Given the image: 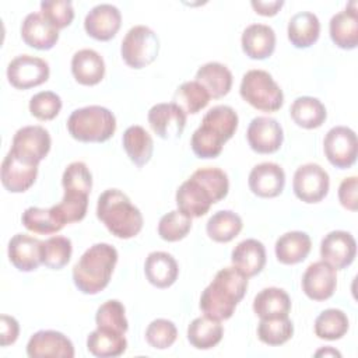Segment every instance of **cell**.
Listing matches in <instances>:
<instances>
[{
  "instance_id": "1",
  "label": "cell",
  "mask_w": 358,
  "mask_h": 358,
  "mask_svg": "<svg viewBox=\"0 0 358 358\" xmlns=\"http://www.w3.org/2000/svg\"><path fill=\"white\" fill-rule=\"evenodd\" d=\"M248 289V277L236 267L221 268L200 296L201 312L215 320L229 319Z\"/></svg>"
},
{
  "instance_id": "2",
  "label": "cell",
  "mask_w": 358,
  "mask_h": 358,
  "mask_svg": "<svg viewBox=\"0 0 358 358\" xmlns=\"http://www.w3.org/2000/svg\"><path fill=\"white\" fill-rule=\"evenodd\" d=\"M238 115L228 105L211 108L201 119V124L193 131L190 145L199 158H215L221 154L222 145L238 129Z\"/></svg>"
},
{
  "instance_id": "3",
  "label": "cell",
  "mask_w": 358,
  "mask_h": 358,
  "mask_svg": "<svg viewBox=\"0 0 358 358\" xmlns=\"http://www.w3.org/2000/svg\"><path fill=\"white\" fill-rule=\"evenodd\" d=\"M117 262V250L109 243L90 246L73 267L74 285L83 294L94 295L105 289Z\"/></svg>"
},
{
  "instance_id": "4",
  "label": "cell",
  "mask_w": 358,
  "mask_h": 358,
  "mask_svg": "<svg viewBox=\"0 0 358 358\" xmlns=\"http://www.w3.org/2000/svg\"><path fill=\"white\" fill-rule=\"evenodd\" d=\"M96 217L108 231L120 239L136 236L143 228V215L119 189H108L96 203Z\"/></svg>"
},
{
  "instance_id": "5",
  "label": "cell",
  "mask_w": 358,
  "mask_h": 358,
  "mask_svg": "<svg viewBox=\"0 0 358 358\" xmlns=\"http://www.w3.org/2000/svg\"><path fill=\"white\" fill-rule=\"evenodd\" d=\"M67 130L73 138L83 143H103L116 130L115 115L103 106L90 105L71 112Z\"/></svg>"
},
{
  "instance_id": "6",
  "label": "cell",
  "mask_w": 358,
  "mask_h": 358,
  "mask_svg": "<svg viewBox=\"0 0 358 358\" xmlns=\"http://www.w3.org/2000/svg\"><path fill=\"white\" fill-rule=\"evenodd\" d=\"M239 94L249 105L263 112H275L284 103V94L280 85L270 73L259 69L243 74Z\"/></svg>"
},
{
  "instance_id": "7",
  "label": "cell",
  "mask_w": 358,
  "mask_h": 358,
  "mask_svg": "<svg viewBox=\"0 0 358 358\" xmlns=\"http://www.w3.org/2000/svg\"><path fill=\"white\" fill-rule=\"evenodd\" d=\"M159 52L157 34L145 25H134L124 35L120 53L124 63L133 69H143L151 64Z\"/></svg>"
},
{
  "instance_id": "8",
  "label": "cell",
  "mask_w": 358,
  "mask_h": 358,
  "mask_svg": "<svg viewBox=\"0 0 358 358\" xmlns=\"http://www.w3.org/2000/svg\"><path fill=\"white\" fill-rule=\"evenodd\" d=\"M324 155L329 162L340 169L350 168L357 161V134L347 126L331 127L323 140Z\"/></svg>"
},
{
  "instance_id": "9",
  "label": "cell",
  "mask_w": 358,
  "mask_h": 358,
  "mask_svg": "<svg viewBox=\"0 0 358 358\" xmlns=\"http://www.w3.org/2000/svg\"><path fill=\"white\" fill-rule=\"evenodd\" d=\"M39 162L10 150L1 162V183L11 193L28 190L38 175Z\"/></svg>"
},
{
  "instance_id": "10",
  "label": "cell",
  "mask_w": 358,
  "mask_h": 358,
  "mask_svg": "<svg viewBox=\"0 0 358 358\" xmlns=\"http://www.w3.org/2000/svg\"><path fill=\"white\" fill-rule=\"evenodd\" d=\"M330 187L329 173L317 164L309 162L296 168L292 180L295 196L305 203H319Z\"/></svg>"
},
{
  "instance_id": "11",
  "label": "cell",
  "mask_w": 358,
  "mask_h": 358,
  "mask_svg": "<svg viewBox=\"0 0 358 358\" xmlns=\"http://www.w3.org/2000/svg\"><path fill=\"white\" fill-rule=\"evenodd\" d=\"M8 83L18 90H28L38 87L49 78V64L46 60L31 56L20 55L14 57L7 66Z\"/></svg>"
},
{
  "instance_id": "12",
  "label": "cell",
  "mask_w": 358,
  "mask_h": 358,
  "mask_svg": "<svg viewBox=\"0 0 358 358\" xmlns=\"http://www.w3.org/2000/svg\"><path fill=\"white\" fill-rule=\"evenodd\" d=\"M214 203L213 193L193 175L176 190L178 210L190 218L203 217Z\"/></svg>"
},
{
  "instance_id": "13",
  "label": "cell",
  "mask_w": 358,
  "mask_h": 358,
  "mask_svg": "<svg viewBox=\"0 0 358 358\" xmlns=\"http://www.w3.org/2000/svg\"><path fill=\"white\" fill-rule=\"evenodd\" d=\"M147 117L152 131L165 140L180 137L186 126V113L173 102L154 105Z\"/></svg>"
},
{
  "instance_id": "14",
  "label": "cell",
  "mask_w": 358,
  "mask_h": 358,
  "mask_svg": "<svg viewBox=\"0 0 358 358\" xmlns=\"http://www.w3.org/2000/svg\"><path fill=\"white\" fill-rule=\"evenodd\" d=\"M246 138L253 151L259 154H271L282 144V127L273 117L257 116L249 123Z\"/></svg>"
},
{
  "instance_id": "15",
  "label": "cell",
  "mask_w": 358,
  "mask_h": 358,
  "mask_svg": "<svg viewBox=\"0 0 358 358\" xmlns=\"http://www.w3.org/2000/svg\"><path fill=\"white\" fill-rule=\"evenodd\" d=\"M357 242L347 231H331L320 242V256L323 262L336 270L345 268L354 262Z\"/></svg>"
},
{
  "instance_id": "16",
  "label": "cell",
  "mask_w": 358,
  "mask_h": 358,
  "mask_svg": "<svg viewBox=\"0 0 358 358\" xmlns=\"http://www.w3.org/2000/svg\"><path fill=\"white\" fill-rule=\"evenodd\" d=\"M27 355L31 358H73L74 345L71 340L60 331L39 330L28 340Z\"/></svg>"
},
{
  "instance_id": "17",
  "label": "cell",
  "mask_w": 358,
  "mask_h": 358,
  "mask_svg": "<svg viewBox=\"0 0 358 358\" xmlns=\"http://www.w3.org/2000/svg\"><path fill=\"white\" fill-rule=\"evenodd\" d=\"M337 287V274L326 262H315L308 266L302 275V291L313 301L329 299Z\"/></svg>"
},
{
  "instance_id": "18",
  "label": "cell",
  "mask_w": 358,
  "mask_h": 358,
  "mask_svg": "<svg viewBox=\"0 0 358 358\" xmlns=\"http://www.w3.org/2000/svg\"><path fill=\"white\" fill-rule=\"evenodd\" d=\"M122 24V14L116 6L102 3L92 7L84 20L87 34L96 41L112 39Z\"/></svg>"
},
{
  "instance_id": "19",
  "label": "cell",
  "mask_w": 358,
  "mask_h": 358,
  "mask_svg": "<svg viewBox=\"0 0 358 358\" xmlns=\"http://www.w3.org/2000/svg\"><path fill=\"white\" fill-rule=\"evenodd\" d=\"M49 131L42 126H24L18 129L13 137L11 148L20 155L41 162L50 150Z\"/></svg>"
},
{
  "instance_id": "20",
  "label": "cell",
  "mask_w": 358,
  "mask_h": 358,
  "mask_svg": "<svg viewBox=\"0 0 358 358\" xmlns=\"http://www.w3.org/2000/svg\"><path fill=\"white\" fill-rule=\"evenodd\" d=\"M248 183L250 190L259 197H275L285 185L284 169L274 162H262L252 168Z\"/></svg>"
},
{
  "instance_id": "21",
  "label": "cell",
  "mask_w": 358,
  "mask_h": 358,
  "mask_svg": "<svg viewBox=\"0 0 358 358\" xmlns=\"http://www.w3.org/2000/svg\"><path fill=\"white\" fill-rule=\"evenodd\" d=\"M22 41L35 49H52L59 39V29L55 28L41 13H29L21 24Z\"/></svg>"
},
{
  "instance_id": "22",
  "label": "cell",
  "mask_w": 358,
  "mask_h": 358,
  "mask_svg": "<svg viewBox=\"0 0 358 358\" xmlns=\"http://www.w3.org/2000/svg\"><path fill=\"white\" fill-rule=\"evenodd\" d=\"M42 241L27 235L17 234L8 242V259L20 271H34L42 263Z\"/></svg>"
},
{
  "instance_id": "23",
  "label": "cell",
  "mask_w": 358,
  "mask_h": 358,
  "mask_svg": "<svg viewBox=\"0 0 358 358\" xmlns=\"http://www.w3.org/2000/svg\"><path fill=\"white\" fill-rule=\"evenodd\" d=\"M331 41L341 49H355L358 45L357 3L351 1L345 10L334 14L329 24Z\"/></svg>"
},
{
  "instance_id": "24",
  "label": "cell",
  "mask_w": 358,
  "mask_h": 358,
  "mask_svg": "<svg viewBox=\"0 0 358 358\" xmlns=\"http://www.w3.org/2000/svg\"><path fill=\"white\" fill-rule=\"evenodd\" d=\"M241 43L242 50L250 59L270 57L275 48L274 29L266 24H250L243 29Z\"/></svg>"
},
{
  "instance_id": "25",
  "label": "cell",
  "mask_w": 358,
  "mask_h": 358,
  "mask_svg": "<svg viewBox=\"0 0 358 358\" xmlns=\"http://www.w3.org/2000/svg\"><path fill=\"white\" fill-rule=\"evenodd\" d=\"M234 267L242 271L248 278L259 274L266 264L264 245L257 239H245L239 242L231 253Z\"/></svg>"
},
{
  "instance_id": "26",
  "label": "cell",
  "mask_w": 358,
  "mask_h": 358,
  "mask_svg": "<svg viewBox=\"0 0 358 358\" xmlns=\"http://www.w3.org/2000/svg\"><path fill=\"white\" fill-rule=\"evenodd\" d=\"M144 273L154 287L168 288L176 281L179 267L172 255L166 252H151L145 259Z\"/></svg>"
},
{
  "instance_id": "27",
  "label": "cell",
  "mask_w": 358,
  "mask_h": 358,
  "mask_svg": "<svg viewBox=\"0 0 358 358\" xmlns=\"http://www.w3.org/2000/svg\"><path fill=\"white\" fill-rule=\"evenodd\" d=\"M71 73L77 83L83 85H95L105 76L103 59L94 49H81L73 55Z\"/></svg>"
},
{
  "instance_id": "28",
  "label": "cell",
  "mask_w": 358,
  "mask_h": 358,
  "mask_svg": "<svg viewBox=\"0 0 358 358\" xmlns=\"http://www.w3.org/2000/svg\"><path fill=\"white\" fill-rule=\"evenodd\" d=\"M312 241L306 232L291 231L275 241V257L282 264H296L305 260L310 252Z\"/></svg>"
},
{
  "instance_id": "29",
  "label": "cell",
  "mask_w": 358,
  "mask_h": 358,
  "mask_svg": "<svg viewBox=\"0 0 358 358\" xmlns=\"http://www.w3.org/2000/svg\"><path fill=\"white\" fill-rule=\"evenodd\" d=\"M87 348L92 355L99 358L119 357L126 351L127 340L124 333L112 329L96 327L90 333L87 338Z\"/></svg>"
},
{
  "instance_id": "30",
  "label": "cell",
  "mask_w": 358,
  "mask_h": 358,
  "mask_svg": "<svg viewBox=\"0 0 358 358\" xmlns=\"http://www.w3.org/2000/svg\"><path fill=\"white\" fill-rule=\"evenodd\" d=\"M253 310L260 319L285 317L291 310V298L282 288H263L253 299Z\"/></svg>"
},
{
  "instance_id": "31",
  "label": "cell",
  "mask_w": 358,
  "mask_h": 358,
  "mask_svg": "<svg viewBox=\"0 0 358 358\" xmlns=\"http://www.w3.org/2000/svg\"><path fill=\"white\" fill-rule=\"evenodd\" d=\"M288 39L295 48L312 46L320 34V22L316 14L310 11H301L291 17L287 28Z\"/></svg>"
},
{
  "instance_id": "32",
  "label": "cell",
  "mask_w": 358,
  "mask_h": 358,
  "mask_svg": "<svg viewBox=\"0 0 358 358\" xmlns=\"http://www.w3.org/2000/svg\"><path fill=\"white\" fill-rule=\"evenodd\" d=\"M196 81L206 88L211 98H221L232 87V73L222 63L210 62L197 70Z\"/></svg>"
},
{
  "instance_id": "33",
  "label": "cell",
  "mask_w": 358,
  "mask_h": 358,
  "mask_svg": "<svg viewBox=\"0 0 358 358\" xmlns=\"http://www.w3.org/2000/svg\"><path fill=\"white\" fill-rule=\"evenodd\" d=\"M123 148L130 161L137 166H144L152 157L154 143L148 131L141 126H130L122 137Z\"/></svg>"
},
{
  "instance_id": "34",
  "label": "cell",
  "mask_w": 358,
  "mask_h": 358,
  "mask_svg": "<svg viewBox=\"0 0 358 358\" xmlns=\"http://www.w3.org/2000/svg\"><path fill=\"white\" fill-rule=\"evenodd\" d=\"M224 334L220 320L208 316L196 317L187 327V340L197 350H210L215 347Z\"/></svg>"
},
{
  "instance_id": "35",
  "label": "cell",
  "mask_w": 358,
  "mask_h": 358,
  "mask_svg": "<svg viewBox=\"0 0 358 358\" xmlns=\"http://www.w3.org/2000/svg\"><path fill=\"white\" fill-rule=\"evenodd\" d=\"M289 113L292 120L303 129L320 127L327 117L324 105L313 96H298L292 102Z\"/></svg>"
},
{
  "instance_id": "36",
  "label": "cell",
  "mask_w": 358,
  "mask_h": 358,
  "mask_svg": "<svg viewBox=\"0 0 358 358\" xmlns=\"http://www.w3.org/2000/svg\"><path fill=\"white\" fill-rule=\"evenodd\" d=\"M242 227V218L236 213L231 210H221L208 218L206 231L213 241L225 243L238 236Z\"/></svg>"
},
{
  "instance_id": "37",
  "label": "cell",
  "mask_w": 358,
  "mask_h": 358,
  "mask_svg": "<svg viewBox=\"0 0 358 358\" xmlns=\"http://www.w3.org/2000/svg\"><path fill=\"white\" fill-rule=\"evenodd\" d=\"M350 322L341 309H326L315 320V334L322 340H340L348 331Z\"/></svg>"
},
{
  "instance_id": "38",
  "label": "cell",
  "mask_w": 358,
  "mask_h": 358,
  "mask_svg": "<svg viewBox=\"0 0 358 358\" xmlns=\"http://www.w3.org/2000/svg\"><path fill=\"white\" fill-rule=\"evenodd\" d=\"M210 94L206 88L194 81L180 84L173 94V103H176L185 113H197L210 102Z\"/></svg>"
},
{
  "instance_id": "39",
  "label": "cell",
  "mask_w": 358,
  "mask_h": 358,
  "mask_svg": "<svg viewBox=\"0 0 358 358\" xmlns=\"http://www.w3.org/2000/svg\"><path fill=\"white\" fill-rule=\"evenodd\" d=\"M73 246L71 241L66 236H52L46 241H42L41 259L42 264L52 270L63 268L71 257Z\"/></svg>"
},
{
  "instance_id": "40",
  "label": "cell",
  "mask_w": 358,
  "mask_h": 358,
  "mask_svg": "<svg viewBox=\"0 0 358 358\" xmlns=\"http://www.w3.org/2000/svg\"><path fill=\"white\" fill-rule=\"evenodd\" d=\"M24 227L35 234L49 235L59 232L64 225L57 220L56 214L50 208L28 207L21 217Z\"/></svg>"
},
{
  "instance_id": "41",
  "label": "cell",
  "mask_w": 358,
  "mask_h": 358,
  "mask_svg": "<svg viewBox=\"0 0 358 358\" xmlns=\"http://www.w3.org/2000/svg\"><path fill=\"white\" fill-rule=\"evenodd\" d=\"M294 334V324L285 317L260 319L257 326V337L267 345H281L287 343Z\"/></svg>"
},
{
  "instance_id": "42",
  "label": "cell",
  "mask_w": 358,
  "mask_h": 358,
  "mask_svg": "<svg viewBox=\"0 0 358 358\" xmlns=\"http://www.w3.org/2000/svg\"><path fill=\"white\" fill-rule=\"evenodd\" d=\"M88 207V194L77 192H64L62 201L56 206H52L53 213L57 220L66 225L70 222L81 221L87 214Z\"/></svg>"
},
{
  "instance_id": "43",
  "label": "cell",
  "mask_w": 358,
  "mask_h": 358,
  "mask_svg": "<svg viewBox=\"0 0 358 358\" xmlns=\"http://www.w3.org/2000/svg\"><path fill=\"white\" fill-rule=\"evenodd\" d=\"M192 229V218L180 213L179 210H172L161 217L158 222V235L168 242H176L183 239Z\"/></svg>"
},
{
  "instance_id": "44",
  "label": "cell",
  "mask_w": 358,
  "mask_h": 358,
  "mask_svg": "<svg viewBox=\"0 0 358 358\" xmlns=\"http://www.w3.org/2000/svg\"><path fill=\"white\" fill-rule=\"evenodd\" d=\"M124 312L126 310L123 303L117 299H109L103 302L95 313L96 327H105L120 333H126L129 323Z\"/></svg>"
},
{
  "instance_id": "45",
  "label": "cell",
  "mask_w": 358,
  "mask_h": 358,
  "mask_svg": "<svg viewBox=\"0 0 358 358\" xmlns=\"http://www.w3.org/2000/svg\"><path fill=\"white\" fill-rule=\"evenodd\" d=\"M64 192H77L90 194L92 187V175L88 166L81 161H74L67 165L62 176Z\"/></svg>"
},
{
  "instance_id": "46",
  "label": "cell",
  "mask_w": 358,
  "mask_h": 358,
  "mask_svg": "<svg viewBox=\"0 0 358 358\" xmlns=\"http://www.w3.org/2000/svg\"><path fill=\"white\" fill-rule=\"evenodd\" d=\"M178 337L176 326L168 319H155L152 320L145 330L147 343L157 350L169 348Z\"/></svg>"
},
{
  "instance_id": "47",
  "label": "cell",
  "mask_w": 358,
  "mask_h": 358,
  "mask_svg": "<svg viewBox=\"0 0 358 358\" xmlns=\"http://www.w3.org/2000/svg\"><path fill=\"white\" fill-rule=\"evenodd\" d=\"M62 109V99L53 91H41L29 101V112L39 120L55 119Z\"/></svg>"
},
{
  "instance_id": "48",
  "label": "cell",
  "mask_w": 358,
  "mask_h": 358,
  "mask_svg": "<svg viewBox=\"0 0 358 358\" xmlns=\"http://www.w3.org/2000/svg\"><path fill=\"white\" fill-rule=\"evenodd\" d=\"M41 14L57 29L69 27L74 18L73 4L69 0H43Z\"/></svg>"
},
{
  "instance_id": "49",
  "label": "cell",
  "mask_w": 358,
  "mask_h": 358,
  "mask_svg": "<svg viewBox=\"0 0 358 358\" xmlns=\"http://www.w3.org/2000/svg\"><path fill=\"white\" fill-rule=\"evenodd\" d=\"M358 178L350 176L343 179L338 186V200L341 206L350 211H357L358 200H357V187H358Z\"/></svg>"
},
{
  "instance_id": "50",
  "label": "cell",
  "mask_w": 358,
  "mask_h": 358,
  "mask_svg": "<svg viewBox=\"0 0 358 358\" xmlns=\"http://www.w3.org/2000/svg\"><path fill=\"white\" fill-rule=\"evenodd\" d=\"M20 334V324L18 322L8 315H1V345L7 347L13 343H15V340L18 338Z\"/></svg>"
},
{
  "instance_id": "51",
  "label": "cell",
  "mask_w": 358,
  "mask_h": 358,
  "mask_svg": "<svg viewBox=\"0 0 358 358\" xmlns=\"http://www.w3.org/2000/svg\"><path fill=\"white\" fill-rule=\"evenodd\" d=\"M252 7L255 8V11L260 15H275L278 13V10L282 7L284 1L282 0H273V1H262V0H252Z\"/></svg>"
},
{
  "instance_id": "52",
  "label": "cell",
  "mask_w": 358,
  "mask_h": 358,
  "mask_svg": "<svg viewBox=\"0 0 358 358\" xmlns=\"http://www.w3.org/2000/svg\"><path fill=\"white\" fill-rule=\"evenodd\" d=\"M316 357H320V355H333V357H341V354L337 351V350H334V348H331V347H326V348H322V350H319V351H316V354H315Z\"/></svg>"
}]
</instances>
